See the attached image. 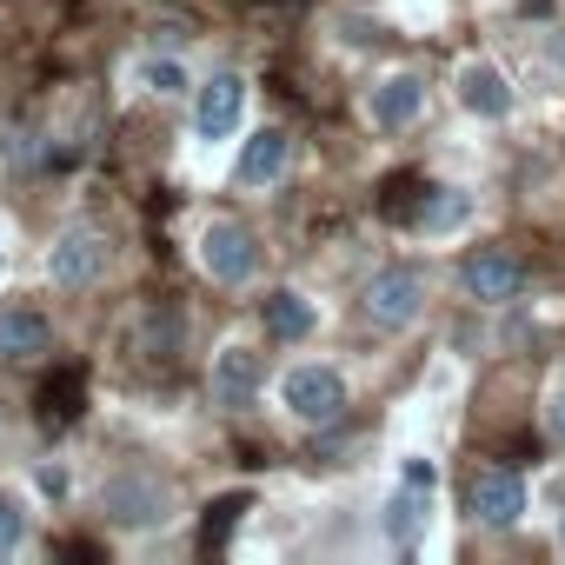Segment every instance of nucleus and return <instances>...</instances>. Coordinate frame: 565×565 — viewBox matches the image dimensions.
<instances>
[{
    "mask_svg": "<svg viewBox=\"0 0 565 565\" xmlns=\"http://www.w3.org/2000/svg\"><path fill=\"white\" fill-rule=\"evenodd\" d=\"M360 313L380 333H406L426 313V279H419V266H380L366 287H360Z\"/></svg>",
    "mask_w": 565,
    "mask_h": 565,
    "instance_id": "nucleus-1",
    "label": "nucleus"
},
{
    "mask_svg": "<svg viewBox=\"0 0 565 565\" xmlns=\"http://www.w3.org/2000/svg\"><path fill=\"white\" fill-rule=\"evenodd\" d=\"M279 399H287V413L300 426H340L347 419V380L333 366H294L279 380Z\"/></svg>",
    "mask_w": 565,
    "mask_h": 565,
    "instance_id": "nucleus-2",
    "label": "nucleus"
},
{
    "mask_svg": "<svg viewBox=\"0 0 565 565\" xmlns=\"http://www.w3.org/2000/svg\"><path fill=\"white\" fill-rule=\"evenodd\" d=\"M200 259H206V273L220 279V287H246V279H259V233L253 226H239V220H213L206 226V239H200Z\"/></svg>",
    "mask_w": 565,
    "mask_h": 565,
    "instance_id": "nucleus-3",
    "label": "nucleus"
},
{
    "mask_svg": "<svg viewBox=\"0 0 565 565\" xmlns=\"http://www.w3.org/2000/svg\"><path fill=\"white\" fill-rule=\"evenodd\" d=\"M459 279H466V300H479V307H505V300L525 294V259H519L512 246H472L466 266H459Z\"/></svg>",
    "mask_w": 565,
    "mask_h": 565,
    "instance_id": "nucleus-4",
    "label": "nucleus"
},
{
    "mask_svg": "<svg viewBox=\"0 0 565 565\" xmlns=\"http://www.w3.org/2000/svg\"><path fill=\"white\" fill-rule=\"evenodd\" d=\"M47 273H54V287H67V294L94 287V279L107 273V233L100 226H67L54 239V253H47Z\"/></svg>",
    "mask_w": 565,
    "mask_h": 565,
    "instance_id": "nucleus-5",
    "label": "nucleus"
},
{
    "mask_svg": "<svg viewBox=\"0 0 565 565\" xmlns=\"http://www.w3.org/2000/svg\"><path fill=\"white\" fill-rule=\"evenodd\" d=\"M239 114H246V81L233 67H220L200 94H193V134L200 140H226L239 134Z\"/></svg>",
    "mask_w": 565,
    "mask_h": 565,
    "instance_id": "nucleus-6",
    "label": "nucleus"
},
{
    "mask_svg": "<svg viewBox=\"0 0 565 565\" xmlns=\"http://www.w3.org/2000/svg\"><path fill=\"white\" fill-rule=\"evenodd\" d=\"M107 519L114 525H160L167 519V486L153 472H114L107 479Z\"/></svg>",
    "mask_w": 565,
    "mask_h": 565,
    "instance_id": "nucleus-7",
    "label": "nucleus"
},
{
    "mask_svg": "<svg viewBox=\"0 0 565 565\" xmlns=\"http://www.w3.org/2000/svg\"><path fill=\"white\" fill-rule=\"evenodd\" d=\"M466 505H472V519H479L486 532H505V525H519V512H525V479L505 472V466H492V472L472 479Z\"/></svg>",
    "mask_w": 565,
    "mask_h": 565,
    "instance_id": "nucleus-8",
    "label": "nucleus"
},
{
    "mask_svg": "<svg viewBox=\"0 0 565 565\" xmlns=\"http://www.w3.org/2000/svg\"><path fill=\"white\" fill-rule=\"evenodd\" d=\"M259 380H266V353H253V347H220V360H213V399L226 406V413H239V406H253V393H259Z\"/></svg>",
    "mask_w": 565,
    "mask_h": 565,
    "instance_id": "nucleus-9",
    "label": "nucleus"
},
{
    "mask_svg": "<svg viewBox=\"0 0 565 565\" xmlns=\"http://www.w3.org/2000/svg\"><path fill=\"white\" fill-rule=\"evenodd\" d=\"M41 353H54L47 313H41V307H0V360H8V366H28V360H41Z\"/></svg>",
    "mask_w": 565,
    "mask_h": 565,
    "instance_id": "nucleus-10",
    "label": "nucleus"
},
{
    "mask_svg": "<svg viewBox=\"0 0 565 565\" xmlns=\"http://www.w3.org/2000/svg\"><path fill=\"white\" fill-rule=\"evenodd\" d=\"M419 114H426V81L419 74H386L373 87V127L380 134H406Z\"/></svg>",
    "mask_w": 565,
    "mask_h": 565,
    "instance_id": "nucleus-11",
    "label": "nucleus"
},
{
    "mask_svg": "<svg viewBox=\"0 0 565 565\" xmlns=\"http://www.w3.org/2000/svg\"><path fill=\"white\" fill-rule=\"evenodd\" d=\"M180 340H186V320H180L173 307H147V313L127 327V353H140V360H153V366H167V360L180 353Z\"/></svg>",
    "mask_w": 565,
    "mask_h": 565,
    "instance_id": "nucleus-12",
    "label": "nucleus"
},
{
    "mask_svg": "<svg viewBox=\"0 0 565 565\" xmlns=\"http://www.w3.org/2000/svg\"><path fill=\"white\" fill-rule=\"evenodd\" d=\"M287 153H294V140H287V134H279V127H259V134L239 147L233 180H239V186H273V180H279V167H287Z\"/></svg>",
    "mask_w": 565,
    "mask_h": 565,
    "instance_id": "nucleus-13",
    "label": "nucleus"
},
{
    "mask_svg": "<svg viewBox=\"0 0 565 565\" xmlns=\"http://www.w3.org/2000/svg\"><path fill=\"white\" fill-rule=\"evenodd\" d=\"M459 100H466V114H479V120H505L512 87H505L499 67H466V74H459Z\"/></svg>",
    "mask_w": 565,
    "mask_h": 565,
    "instance_id": "nucleus-14",
    "label": "nucleus"
},
{
    "mask_svg": "<svg viewBox=\"0 0 565 565\" xmlns=\"http://www.w3.org/2000/svg\"><path fill=\"white\" fill-rule=\"evenodd\" d=\"M313 327H320V313H313L307 294L287 287V294H273V300H266V333H273V340H307Z\"/></svg>",
    "mask_w": 565,
    "mask_h": 565,
    "instance_id": "nucleus-15",
    "label": "nucleus"
},
{
    "mask_svg": "<svg viewBox=\"0 0 565 565\" xmlns=\"http://www.w3.org/2000/svg\"><path fill=\"white\" fill-rule=\"evenodd\" d=\"M419 512H426V492H419V486L393 492V499H386V539L413 552V545H419Z\"/></svg>",
    "mask_w": 565,
    "mask_h": 565,
    "instance_id": "nucleus-16",
    "label": "nucleus"
},
{
    "mask_svg": "<svg viewBox=\"0 0 565 565\" xmlns=\"http://www.w3.org/2000/svg\"><path fill=\"white\" fill-rule=\"evenodd\" d=\"M406 220H413V226H459V220H466V193H452V186H426V200H413Z\"/></svg>",
    "mask_w": 565,
    "mask_h": 565,
    "instance_id": "nucleus-17",
    "label": "nucleus"
},
{
    "mask_svg": "<svg viewBox=\"0 0 565 565\" xmlns=\"http://www.w3.org/2000/svg\"><path fill=\"white\" fill-rule=\"evenodd\" d=\"M81 393H87V373L81 366H61L47 386H41V413L61 426V419H74V406H81Z\"/></svg>",
    "mask_w": 565,
    "mask_h": 565,
    "instance_id": "nucleus-18",
    "label": "nucleus"
},
{
    "mask_svg": "<svg viewBox=\"0 0 565 565\" xmlns=\"http://www.w3.org/2000/svg\"><path fill=\"white\" fill-rule=\"evenodd\" d=\"M246 512H253V499H246V492L213 499V505H206V525H200V552H220V545H226V532H233Z\"/></svg>",
    "mask_w": 565,
    "mask_h": 565,
    "instance_id": "nucleus-19",
    "label": "nucleus"
},
{
    "mask_svg": "<svg viewBox=\"0 0 565 565\" xmlns=\"http://www.w3.org/2000/svg\"><path fill=\"white\" fill-rule=\"evenodd\" d=\"M8 167H14V173H41V167H47V140H41L34 127H14V134H8Z\"/></svg>",
    "mask_w": 565,
    "mask_h": 565,
    "instance_id": "nucleus-20",
    "label": "nucleus"
},
{
    "mask_svg": "<svg viewBox=\"0 0 565 565\" xmlns=\"http://www.w3.org/2000/svg\"><path fill=\"white\" fill-rule=\"evenodd\" d=\"M140 81H147L153 94H167V100L193 87V81H186V67H180V61H167V54H160V61H140Z\"/></svg>",
    "mask_w": 565,
    "mask_h": 565,
    "instance_id": "nucleus-21",
    "label": "nucleus"
},
{
    "mask_svg": "<svg viewBox=\"0 0 565 565\" xmlns=\"http://www.w3.org/2000/svg\"><path fill=\"white\" fill-rule=\"evenodd\" d=\"M21 539H28V505L14 492H0V558H8Z\"/></svg>",
    "mask_w": 565,
    "mask_h": 565,
    "instance_id": "nucleus-22",
    "label": "nucleus"
},
{
    "mask_svg": "<svg viewBox=\"0 0 565 565\" xmlns=\"http://www.w3.org/2000/svg\"><path fill=\"white\" fill-rule=\"evenodd\" d=\"M545 439H552V446L565 452V386H558V393L545 399Z\"/></svg>",
    "mask_w": 565,
    "mask_h": 565,
    "instance_id": "nucleus-23",
    "label": "nucleus"
},
{
    "mask_svg": "<svg viewBox=\"0 0 565 565\" xmlns=\"http://www.w3.org/2000/svg\"><path fill=\"white\" fill-rule=\"evenodd\" d=\"M406 486H419V492H433V466H426V459H413V466H406Z\"/></svg>",
    "mask_w": 565,
    "mask_h": 565,
    "instance_id": "nucleus-24",
    "label": "nucleus"
},
{
    "mask_svg": "<svg viewBox=\"0 0 565 565\" xmlns=\"http://www.w3.org/2000/svg\"><path fill=\"white\" fill-rule=\"evenodd\" d=\"M558 552H565V525H558Z\"/></svg>",
    "mask_w": 565,
    "mask_h": 565,
    "instance_id": "nucleus-25",
    "label": "nucleus"
}]
</instances>
